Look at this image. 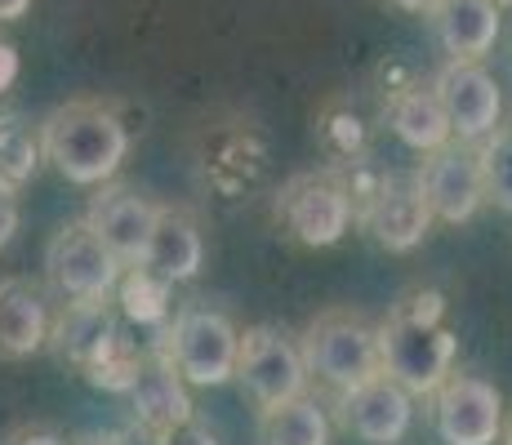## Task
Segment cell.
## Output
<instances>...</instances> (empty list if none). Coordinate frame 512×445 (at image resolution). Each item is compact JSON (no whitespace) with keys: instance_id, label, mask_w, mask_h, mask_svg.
<instances>
[{"instance_id":"obj_1","label":"cell","mask_w":512,"mask_h":445,"mask_svg":"<svg viewBox=\"0 0 512 445\" xmlns=\"http://www.w3.org/2000/svg\"><path fill=\"white\" fill-rule=\"evenodd\" d=\"M459 356V334L450 325L446 299L437 290H410L379 321L383 374L401 383L410 397H432Z\"/></svg>"},{"instance_id":"obj_2","label":"cell","mask_w":512,"mask_h":445,"mask_svg":"<svg viewBox=\"0 0 512 445\" xmlns=\"http://www.w3.org/2000/svg\"><path fill=\"white\" fill-rule=\"evenodd\" d=\"M41 152L67 183L103 187L130 156V125L103 98H72L41 121Z\"/></svg>"},{"instance_id":"obj_3","label":"cell","mask_w":512,"mask_h":445,"mask_svg":"<svg viewBox=\"0 0 512 445\" xmlns=\"http://www.w3.org/2000/svg\"><path fill=\"white\" fill-rule=\"evenodd\" d=\"M299 352H303V365H308V379L326 383L334 397L374 379V374H383L379 325L352 308H330L317 321H308Z\"/></svg>"},{"instance_id":"obj_4","label":"cell","mask_w":512,"mask_h":445,"mask_svg":"<svg viewBox=\"0 0 512 445\" xmlns=\"http://www.w3.org/2000/svg\"><path fill=\"white\" fill-rule=\"evenodd\" d=\"M49 343L67 365L90 374L94 383H107L116 392L130 388L139 356L121 348V325H116L112 299H67L49 325Z\"/></svg>"},{"instance_id":"obj_5","label":"cell","mask_w":512,"mask_h":445,"mask_svg":"<svg viewBox=\"0 0 512 445\" xmlns=\"http://www.w3.org/2000/svg\"><path fill=\"white\" fill-rule=\"evenodd\" d=\"M236 348H241V330L232 316L214 308H179L165 321L161 352L183 374L192 388H223L236 379Z\"/></svg>"},{"instance_id":"obj_6","label":"cell","mask_w":512,"mask_h":445,"mask_svg":"<svg viewBox=\"0 0 512 445\" xmlns=\"http://www.w3.org/2000/svg\"><path fill=\"white\" fill-rule=\"evenodd\" d=\"M125 263L90 232V223H63L45 245V281L58 299H112Z\"/></svg>"},{"instance_id":"obj_7","label":"cell","mask_w":512,"mask_h":445,"mask_svg":"<svg viewBox=\"0 0 512 445\" xmlns=\"http://www.w3.org/2000/svg\"><path fill=\"white\" fill-rule=\"evenodd\" d=\"M236 383L245 388V397L263 410L272 405L303 397L308 392V365L290 334H281L277 325H250L241 330V348H236Z\"/></svg>"},{"instance_id":"obj_8","label":"cell","mask_w":512,"mask_h":445,"mask_svg":"<svg viewBox=\"0 0 512 445\" xmlns=\"http://www.w3.org/2000/svg\"><path fill=\"white\" fill-rule=\"evenodd\" d=\"M277 223L308 250L343 241L352 223V192L339 174H294L277 192Z\"/></svg>"},{"instance_id":"obj_9","label":"cell","mask_w":512,"mask_h":445,"mask_svg":"<svg viewBox=\"0 0 512 445\" xmlns=\"http://www.w3.org/2000/svg\"><path fill=\"white\" fill-rule=\"evenodd\" d=\"M432 428L441 445H499L504 437V397L481 374L450 370L432 392Z\"/></svg>"},{"instance_id":"obj_10","label":"cell","mask_w":512,"mask_h":445,"mask_svg":"<svg viewBox=\"0 0 512 445\" xmlns=\"http://www.w3.org/2000/svg\"><path fill=\"white\" fill-rule=\"evenodd\" d=\"M432 94L446 107L450 134L459 143H481L486 134L499 130V112H504V94L499 81L486 72L481 58H450L432 81Z\"/></svg>"},{"instance_id":"obj_11","label":"cell","mask_w":512,"mask_h":445,"mask_svg":"<svg viewBox=\"0 0 512 445\" xmlns=\"http://www.w3.org/2000/svg\"><path fill=\"white\" fill-rule=\"evenodd\" d=\"M334 410H339L343 432L361 445H401L415 423V397L392 374H374L357 388L339 392Z\"/></svg>"},{"instance_id":"obj_12","label":"cell","mask_w":512,"mask_h":445,"mask_svg":"<svg viewBox=\"0 0 512 445\" xmlns=\"http://www.w3.org/2000/svg\"><path fill=\"white\" fill-rule=\"evenodd\" d=\"M423 196L432 205V219L437 223H468L472 214L486 201V183H481V161H477V143H455L450 138L446 147L428 152L419 170Z\"/></svg>"},{"instance_id":"obj_13","label":"cell","mask_w":512,"mask_h":445,"mask_svg":"<svg viewBox=\"0 0 512 445\" xmlns=\"http://www.w3.org/2000/svg\"><path fill=\"white\" fill-rule=\"evenodd\" d=\"M361 223L388 254H410L423 245V236L432 232L437 219H432V205L423 196L419 174H397L379 183V192L361 210Z\"/></svg>"},{"instance_id":"obj_14","label":"cell","mask_w":512,"mask_h":445,"mask_svg":"<svg viewBox=\"0 0 512 445\" xmlns=\"http://www.w3.org/2000/svg\"><path fill=\"white\" fill-rule=\"evenodd\" d=\"M156 210L147 196H139L134 187H107L90 201L85 210V223L107 250L116 254L125 267H139L147 254V241H152V227H156Z\"/></svg>"},{"instance_id":"obj_15","label":"cell","mask_w":512,"mask_h":445,"mask_svg":"<svg viewBox=\"0 0 512 445\" xmlns=\"http://www.w3.org/2000/svg\"><path fill=\"white\" fill-rule=\"evenodd\" d=\"M130 405H134V419L147 428V437L161 428H170V423L187 419L192 410V397H187V383L183 374L170 365V356L161 348L139 356V365H134V379H130Z\"/></svg>"},{"instance_id":"obj_16","label":"cell","mask_w":512,"mask_h":445,"mask_svg":"<svg viewBox=\"0 0 512 445\" xmlns=\"http://www.w3.org/2000/svg\"><path fill=\"white\" fill-rule=\"evenodd\" d=\"M49 303L27 276L0 281V361H27L49 348Z\"/></svg>"},{"instance_id":"obj_17","label":"cell","mask_w":512,"mask_h":445,"mask_svg":"<svg viewBox=\"0 0 512 445\" xmlns=\"http://www.w3.org/2000/svg\"><path fill=\"white\" fill-rule=\"evenodd\" d=\"M437 45L450 58H486L504 27V5L495 0H437L428 9Z\"/></svg>"},{"instance_id":"obj_18","label":"cell","mask_w":512,"mask_h":445,"mask_svg":"<svg viewBox=\"0 0 512 445\" xmlns=\"http://www.w3.org/2000/svg\"><path fill=\"white\" fill-rule=\"evenodd\" d=\"M205 263V241H201V223L192 219L179 205H161L156 210V227H152V241H147L143 263L152 276H161L165 285H179L192 281Z\"/></svg>"},{"instance_id":"obj_19","label":"cell","mask_w":512,"mask_h":445,"mask_svg":"<svg viewBox=\"0 0 512 445\" xmlns=\"http://www.w3.org/2000/svg\"><path fill=\"white\" fill-rule=\"evenodd\" d=\"M388 130L419 156L437 152V147H446L450 138H455L450 134V121H446V107L437 103L432 85L428 89L410 85V89H401V94L388 98Z\"/></svg>"},{"instance_id":"obj_20","label":"cell","mask_w":512,"mask_h":445,"mask_svg":"<svg viewBox=\"0 0 512 445\" xmlns=\"http://www.w3.org/2000/svg\"><path fill=\"white\" fill-rule=\"evenodd\" d=\"M259 445H330V414L317 397H290L259 414Z\"/></svg>"},{"instance_id":"obj_21","label":"cell","mask_w":512,"mask_h":445,"mask_svg":"<svg viewBox=\"0 0 512 445\" xmlns=\"http://www.w3.org/2000/svg\"><path fill=\"white\" fill-rule=\"evenodd\" d=\"M41 125H32L27 116L5 112L0 116V178L14 187H23L27 178L41 170Z\"/></svg>"},{"instance_id":"obj_22","label":"cell","mask_w":512,"mask_h":445,"mask_svg":"<svg viewBox=\"0 0 512 445\" xmlns=\"http://www.w3.org/2000/svg\"><path fill=\"white\" fill-rule=\"evenodd\" d=\"M481 183H486V201H495L504 214H512V125H499L477 143Z\"/></svg>"},{"instance_id":"obj_23","label":"cell","mask_w":512,"mask_h":445,"mask_svg":"<svg viewBox=\"0 0 512 445\" xmlns=\"http://www.w3.org/2000/svg\"><path fill=\"white\" fill-rule=\"evenodd\" d=\"M116 290L125 294V312L130 316H139V321H170V308H165V290L170 285L161 276H152L147 267H125Z\"/></svg>"},{"instance_id":"obj_24","label":"cell","mask_w":512,"mask_h":445,"mask_svg":"<svg viewBox=\"0 0 512 445\" xmlns=\"http://www.w3.org/2000/svg\"><path fill=\"white\" fill-rule=\"evenodd\" d=\"M152 445H219V437H214L210 423H201L196 414H187V419L170 423V428L152 432Z\"/></svg>"},{"instance_id":"obj_25","label":"cell","mask_w":512,"mask_h":445,"mask_svg":"<svg viewBox=\"0 0 512 445\" xmlns=\"http://www.w3.org/2000/svg\"><path fill=\"white\" fill-rule=\"evenodd\" d=\"M18 223H23V205H18V187L0 178V250L14 241Z\"/></svg>"},{"instance_id":"obj_26","label":"cell","mask_w":512,"mask_h":445,"mask_svg":"<svg viewBox=\"0 0 512 445\" xmlns=\"http://www.w3.org/2000/svg\"><path fill=\"white\" fill-rule=\"evenodd\" d=\"M9 445H67V441L54 437V432H45V428H27V432H18Z\"/></svg>"},{"instance_id":"obj_27","label":"cell","mask_w":512,"mask_h":445,"mask_svg":"<svg viewBox=\"0 0 512 445\" xmlns=\"http://www.w3.org/2000/svg\"><path fill=\"white\" fill-rule=\"evenodd\" d=\"M27 9H32V0H0V23H18V18H27Z\"/></svg>"},{"instance_id":"obj_28","label":"cell","mask_w":512,"mask_h":445,"mask_svg":"<svg viewBox=\"0 0 512 445\" xmlns=\"http://www.w3.org/2000/svg\"><path fill=\"white\" fill-rule=\"evenodd\" d=\"M14 72H18V63H14V49H9V45H0V89H5L9 81H14Z\"/></svg>"},{"instance_id":"obj_29","label":"cell","mask_w":512,"mask_h":445,"mask_svg":"<svg viewBox=\"0 0 512 445\" xmlns=\"http://www.w3.org/2000/svg\"><path fill=\"white\" fill-rule=\"evenodd\" d=\"M392 9H401V14H428L432 5H437V0H388Z\"/></svg>"},{"instance_id":"obj_30","label":"cell","mask_w":512,"mask_h":445,"mask_svg":"<svg viewBox=\"0 0 512 445\" xmlns=\"http://www.w3.org/2000/svg\"><path fill=\"white\" fill-rule=\"evenodd\" d=\"M499 441H504V445H512V419L504 423V437H499Z\"/></svg>"},{"instance_id":"obj_31","label":"cell","mask_w":512,"mask_h":445,"mask_svg":"<svg viewBox=\"0 0 512 445\" xmlns=\"http://www.w3.org/2000/svg\"><path fill=\"white\" fill-rule=\"evenodd\" d=\"M495 5H512V0H495Z\"/></svg>"}]
</instances>
